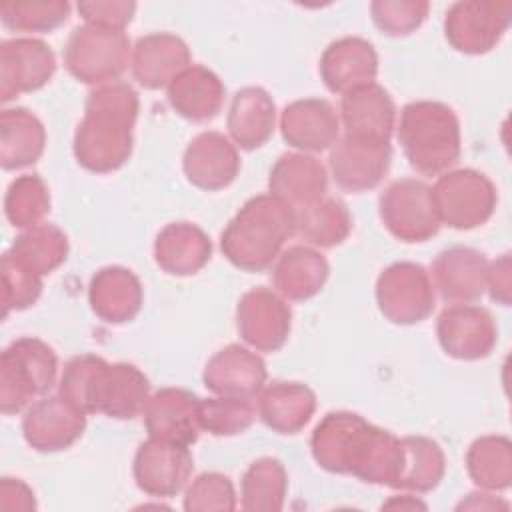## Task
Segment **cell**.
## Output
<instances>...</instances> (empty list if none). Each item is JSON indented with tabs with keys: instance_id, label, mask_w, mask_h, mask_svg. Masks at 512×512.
<instances>
[{
	"instance_id": "6da1fadb",
	"label": "cell",
	"mask_w": 512,
	"mask_h": 512,
	"mask_svg": "<svg viewBox=\"0 0 512 512\" xmlns=\"http://www.w3.org/2000/svg\"><path fill=\"white\" fill-rule=\"evenodd\" d=\"M316 464L334 474H352L368 484L394 488L402 466V444L392 432L354 412H328L312 432Z\"/></svg>"
},
{
	"instance_id": "f6af8a7d",
	"label": "cell",
	"mask_w": 512,
	"mask_h": 512,
	"mask_svg": "<svg viewBox=\"0 0 512 512\" xmlns=\"http://www.w3.org/2000/svg\"><path fill=\"white\" fill-rule=\"evenodd\" d=\"M136 4L128 0H86L78 4L80 16L86 24H96L112 30H124L134 16Z\"/></svg>"
},
{
	"instance_id": "4dcf8cb0",
	"label": "cell",
	"mask_w": 512,
	"mask_h": 512,
	"mask_svg": "<svg viewBox=\"0 0 512 512\" xmlns=\"http://www.w3.org/2000/svg\"><path fill=\"white\" fill-rule=\"evenodd\" d=\"M316 394L300 382L276 380L260 392L258 416L278 434H296L312 418Z\"/></svg>"
},
{
	"instance_id": "cb8c5ba5",
	"label": "cell",
	"mask_w": 512,
	"mask_h": 512,
	"mask_svg": "<svg viewBox=\"0 0 512 512\" xmlns=\"http://www.w3.org/2000/svg\"><path fill=\"white\" fill-rule=\"evenodd\" d=\"M130 64L140 86L148 90L168 88L190 66V50L182 38L168 32H154L138 38Z\"/></svg>"
},
{
	"instance_id": "e0dca14e",
	"label": "cell",
	"mask_w": 512,
	"mask_h": 512,
	"mask_svg": "<svg viewBox=\"0 0 512 512\" xmlns=\"http://www.w3.org/2000/svg\"><path fill=\"white\" fill-rule=\"evenodd\" d=\"M86 428V414L58 396L32 402L22 418L24 440L38 452H58L72 446Z\"/></svg>"
},
{
	"instance_id": "4316f807",
	"label": "cell",
	"mask_w": 512,
	"mask_h": 512,
	"mask_svg": "<svg viewBox=\"0 0 512 512\" xmlns=\"http://www.w3.org/2000/svg\"><path fill=\"white\" fill-rule=\"evenodd\" d=\"M92 312L108 324L130 322L142 308V284L138 276L122 266L98 270L88 286Z\"/></svg>"
},
{
	"instance_id": "ba28073f",
	"label": "cell",
	"mask_w": 512,
	"mask_h": 512,
	"mask_svg": "<svg viewBox=\"0 0 512 512\" xmlns=\"http://www.w3.org/2000/svg\"><path fill=\"white\" fill-rule=\"evenodd\" d=\"M432 190L440 224L470 230L484 224L496 208V188L482 172L464 168L442 174Z\"/></svg>"
},
{
	"instance_id": "3957f363",
	"label": "cell",
	"mask_w": 512,
	"mask_h": 512,
	"mask_svg": "<svg viewBox=\"0 0 512 512\" xmlns=\"http://www.w3.org/2000/svg\"><path fill=\"white\" fill-rule=\"evenodd\" d=\"M58 394L84 414L132 420L144 412L150 384L134 364H108L100 356L82 354L66 362Z\"/></svg>"
},
{
	"instance_id": "5b68a950",
	"label": "cell",
	"mask_w": 512,
	"mask_h": 512,
	"mask_svg": "<svg viewBox=\"0 0 512 512\" xmlns=\"http://www.w3.org/2000/svg\"><path fill=\"white\" fill-rule=\"evenodd\" d=\"M398 142L416 172L442 174L460 158L458 116L442 102H410L400 112Z\"/></svg>"
},
{
	"instance_id": "8d00e7d4",
	"label": "cell",
	"mask_w": 512,
	"mask_h": 512,
	"mask_svg": "<svg viewBox=\"0 0 512 512\" xmlns=\"http://www.w3.org/2000/svg\"><path fill=\"white\" fill-rule=\"evenodd\" d=\"M472 482L484 490H506L512 482V446L504 436H482L466 452Z\"/></svg>"
},
{
	"instance_id": "7c38bea8",
	"label": "cell",
	"mask_w": 512,
	"mask_h": 512,
	"mask_svg": "<svg viewBox=\"0 0 512 512\" xmlns=\"http://www.w3.org/2000/svg\"><path fill=\"white\" fill-rule=\"evenodd\" d=\"M192 468L194 460L188 446L150 436L136 450L132 474L142 492L172 498L188 484Z\"/></svg>"
},
{
	"instance_id": "f1b7e54d",
	"label": "cell",
	"mask_w": 512,
	"mask_h": 512,
	"mask_svg": "<svg viewBox=\"0 0 512 512\" xmlns=\"http://www.w3.org/2000/svg\"><path fill=\"white\" fill-rule=\"evenodd\" d=\"M170 106L192 122L212 120L224 104V84L200 64H190L168 86Z\"/></svg>"
},
{
	"instance_id": "d4e9b609",
	"label": "cell",
	"mask_w": 512,
	"mask_h": 512,
	"mask_svg": "<svg viewBox=\"0 0 512 512\" xmlns=\"http://www.w3.org/2000/svg\"><path fill=\"white\" fill-rule=\"evenodd\" d=\"M378 56L374 46L358 36L332 42L320 58V76L330 92L346 94L358 86L374 82Z\"/></svg>"
},
{
	"instance_id": "44dd1931",
	"label": "cell",
	"mask_w": 512,
	"mask_h": 512,
	"mask_svg": "<svg viewBox=\"0 0 512 512\" xmlns=\"http://www.w3.org/2000/svg\"><path fill=\"white\" fill-rule=\"evenodd\" d=\"M488 260L468 246L442 250L432 264V284L450 304H470L486 290Z\"/></svg>"
},
{
	"instance_id": "4fadbf2b",
	"label": "cell",
	"mask_w": 512,
	"mask_h": 512,
	"mask_svg": "<svg viewBox=\"0 0 512 512\" xmlns=\"http://www.w3.org/2000/svg\"><path fill=\"white\" fill-rule=\"evenodd\" d=\"M292 312L286 300L264 286L248 290L236 308V326L242 340L258 352H276L290 334Z\"/></svg>"
},
{
	"instance_id": "8fae6325",
	"label": "cell",
	"mask_w": 512,
	"mask_h": 512,
	"mask_svg": "<svg viewBox=\"0 0 512 512\" xmlns=\"http://www.w3.org/2000/svg\"><path fill=\"white\" fill-rule=\"evenodd\" d=\"M512 16L510 2L462 0L448 8L444 18L446 40L464 54L492 50L506 32Z\"/></svg>"
},
{
	"instance_id": "f35d334b",
	"label": "cell",
	"mask_w": 512,
	"mask_h": 512,
	"mask_svg": "<svg viewBox=\"0 0 512 512\" xmlns=\"http://www.w3.org/2000/svg\"><path fill=\"white\" fill-rule=\"evenodd\" d=\"M50 212V192L38 174H24L10 182L4 196V214L16 228H32L42 224Z\"/></svg>"
},
{
	"instance_id": "c3c4849f",
	"label": "cell",
	"mask_w": 512,
	"mask_h": 512,
	"mask_svg": "<svg viewBox=\"0 0 512 512\" xmlns=\"http://www.w3.org/2000/svg\"><path fill=\"white\" fill-rule=\"evenodd\" d=\"M382 508H394V510H416V508H426L424 502H420L418 498L414 496H408V494H402V496H392L388 502L382 504Z\"/></svg>"
},
{
	"instance_id": "60d3db41",
	"label": "cell",
	"mask_w": 512,
	"mask_h": 512,
	"mask_svg": "<svg viewBox=\"0 0 512 512\" xmlns=\"http://www.w3.org/2000/svg\"><path fill=\"white\" fill-rule=\"evenodd\" d=\"M200 428L214 436H234L248 430L256 418V408L242 398H200L198 402Z\"/></svg>"
},
{
	"instance_id": "1f68e13d",
	"label": "cell",
	"mask_w": 512,
	"mask_h": 512,
	"mask_svg": "<svg viewBox=\"0 0 512 512\" xmlns=\"http://www.w3.org/2000/svg\"><path fill=\"white\" fill-rule=\"evenodd\" d=\"M328 272V262L320 252L308 246H292L276 258L272 282L282 298L300 302L322 290Z\"/></svg>"
},
{
	"instance_id": "b9f144b4",
	"label": "cell",
	"mask_w": 512,
	"mask_h": 512,
	"mask_svg": "<svg viewBox=\"0 0 512 512\" xmlns=\"http://www.w3.org/2000/svg\"><path fill=\"white\" fill-rule=\"evenodd\" d=\"M2 308L4 318L12 310H24L32 306L42 294V278L18 264L8 252L2 256Z\"/></svg>"
},
{
	"instance_id": "2e32d148",
	"label": "cell",
	"mask_w": 512,
	"mask_h": 512,
	"mask_svg": "<svg viewBox=\"0 0 512 512\" xmlns=\"http://www.w3.org/2000/svg\"><path fill=\"white\" fill-rule=\"evenodd\" d=\"M390 142L344 136L330 150V172L338 188L364 192L382 182L390 168Z\"/></svg>"
},
{
	"instance_id": "ab89813d",
	"label": "cell",
	"mask_w": 512,
	"mask_h": 512,
	"mask_svg": "<svg viewBox=\"0 0 512 512\" xmlns=\"http://www.w3.org/2000/svg\"><path fill=\"white\" fill-rule=\"evenodd\" d=\"M66 0H8L0 4V20L14 32H50L66 22Z\"/></svg>"
},
{
	"instance_id": "d6a6232c",
	"label": "cell",
	"mask_w": 512,
	"mask_h": 512,
	"mask_svg": "<svg viewBox=\"0 0 512 512\" xmlns=\"http://www.w3.org/2000/svg\"><path fill=\"white\" fill-rule=\"evenodd\" d=\"M46 146L42 122L26 108H6L0 114V166L18 170L34 164Z\"/></svg>"
},
{
	"instance_id": "ee69618b",
	"label": "cell",
	"mask_w": 512,
	"mask_h": 512,
	"mask_svg": "<svg viewBox=\"0 0 512 512\" xmlns=\"http://www.w3.org/2000/svg\"><path fill=\"white\" fill-rule=\"evenodd\" d=\"M236 494L228 476L220 472L200 474L186 490L184 510L210 512V510H234Z\"/></svg>"
},
{
	"instance_id": "484cf974",
	"label": "cell",
	"mask_w": 512,
	"mask_h": 512,
	"mask_svg": "<svg viewBox=\"0 0 512 512\" xmlns=\"http://www.w3.org/2000/svg\"><path fill=\"white\" fill-rule=\"evenodd\" d=\"M328 176L322 162L308 154H282L270 170V194L296 208L326 196Z\"/></svg>"
},
{
	"instance_id": "681fc988",
	"label": "cell",
	"mask_w": 512,
	"mask_h": 512,
	"mask_svg": "<svg viewBox=\"0 0 512 512\" xmlns=\"http://www.w3.org/2000/svg\"><path fill=\"white\" fill-rule=\"evenodd\" d=\"M470 498L464 502H460V506L458 508H498V506H502V508H506V504L504 502H498V500H490V502H486V496L488 494H468Z\"/></svg>"
},
{
	"instance_id": "e575fe53",
	"label": "cell",
	"mask_w": 512,
	"mask_h": 512,
	"mask_svg": "<svg viewBox=\"0 0 512 512\" xmlns=\"http://www.w3.org/2000/svg\"><path fill=\"white\" fill-rule=\"evenodd\" d=\"M8 254L18 264L42 278L66 260L68 238L54 224L42 222L38 226L26 228L20 236H16Z\"/></svg>"
},
{
	"instance_id": "83f0119b",
	"label": "cell",
	"mask_w": 512,
	"mask_h": 512,
	"mask_svg": "<svg viewBox=\"0 0 512 512\" xmlns=\"http://www.w3.org/2000/svg\"><path fill=\"white\" fill-rule=\"evenodd\" d=\"M210 252V238L190 222L166 224L154 240L156 264L172 276L196 274L210 260Z\"/></svg>"
},
{
	"instance_id": "7a4b0ae2",
	"label": "cell",
	"mask_w": 512,
	"mask_h": 512,
	"mask_svg": "<svg viewBox=\"0 0 512 512\" xmlns=\"http://www.w3.org/2000/svg\"><path fill=\"white\" fill-rule=\"evenodd\" d=\"M138 106V94L126 82H110L92 90L74 134L78 164L96 174L118 170L132 152Z\"/></svg>"
},
{
	"instance_id": "836d02e7",
	"label": "cell",
	"mask_w": 512,
	"mask_h": 512,
	"mask_svg": "<svg viewBox=\"0 0 512 512\" xmlns=\"http://www.w3.org/2000/svg\"><path fill=\"white\" fill-rule=\"evenodd\" d=\"M296 234L306 242L332 248L346 240L352 230V218L344 202L324 196L308 206L296 208Z\"/></svg>"
},
{
	"instance_id": "f546056e",
	"label": "cell",
	"mask_w": 512,
	"mask_h": 512,
	"mask_svg": "<svg viewBox=\"0 0 512 512\" xmlns=\"http://www.w3.org/2000/svg\"><path fill=\"white\" fill-rule=\"evenodd\" d=\"M226 122L236 146L242 150H256L266 144L274 132V100L264 88L246 86L234 94Z\"/></svg>"
},
{
	"instance_id": "9c48e42d",
	"label": "cell",
	"mask_w": 512,
	"mask_h": 512,
	"mask_svg": "<svg viewBox=\"0 0 512 512\" xmlns=\"http://www.w3.org/2000/svg\"><path fill=\"white\" fill-rule=\"evenodd\" d=\"M378 210L384 226L402 242H424L440 230V220L428 184L402 178L380 194Z\"/></svg>"
},
{
	"instance_id": "7402d4cb",
	"label": "cell",
	"mask_w": 512,
	"mask_h": 512,
	"mask_svg": "<svg viewBox=\"0 0 512 512\" xmlns=\"http://www.w3.org/2000/svg\"><path fill=\"white\" fill-rule=\"evenodd\" d=\"M340 118L344 136L390 142L396 110L390 94L380 84L370 82L342 94Z\"/></svg>"
},
{
	"instance_id": "ffe728a7",
	"label": "cell",
	"mask_w": 512,
	"mask_h": 512,
	"mask_svg": "<svg viewBox=\"0 0 512 512\" xmlns=\"http://www.w3.org/2000/svg\"><path fill=\"white\" fill-rule=\"evenodd\" d=\"M182 168L196 188L220 190L234 182L240 170L236 146L220 132H200L184 150Z\"/></svg>"
},
{
	"instance_id": "603a6c76",
	"label": "cell",
	"mask_w": 512,
	"mask_h": 512,
	"mask_svg": "<svg viewBox=\"0 0 512 512\" xmlns=\"http://www.w3.org/2000/svg\"><path fill=\"white\" fill-rule=\"evenodd\" d=\"M280 130L290 146L304 152H322L336 144L340 118L328 100L304 98L284 108Z\"/></svg>"
},
{
	"instance_id": "74e56055",
	"label": "cell",
	"mask_w": 512,
	"mask_h": 512,
	"mask_svg": "<svg viewBox=\"0 0 512 512\" xmlns=\"http://www.w3.org/2000/svg\"><path fill=\"white\" fill-rule=\"evenodd\" d=\"M288 478L280 460H254L242 476V508L248 512H276L282 510L286 498Z\"/></svg>"
},
{
	"instance_id": "d590c367",
	"label": "cell",
	"mask_w": 512,
	"mask_h": 512,
	"mask_svg": "<svg viewBox=\"0 0 512 512\" xmlns=\"http://www.w3.org/2000/svg\"><path fill=\"white\" fill-rule=\"evenodd\" d=\"M402 466L394 488L412 492L434 490L444 476V452L442 448L424 436L400 438Z\"/></svg>"
},
{
	"instance_id": "52a82bcc",
	"label": "cell",
	"mask_w": 512,
	"mask_h": 512,
	"mask_svg": "<svg viewBox=\"0 0 512 512\" xmlns=\"http://www.w3.org/2000/svg\"><path fill=\"white\" fill-rule=\"evenodd\" d=\"M132 54L124 30H112L96 24L76 26L64 48L68 72L84 84L104 86L118 82L128 68Z\"/></svg>"
},
{
	"instance_id": "7dc6e473",
	"label": "cell",
	"mask_w": 512,
	"mask_h": 512,
	"mask_svg": "<svg viewBox=\"0 0 512 512\" xmlns=\"http://www.w3.org/2000/svg\"><path fill=\"white\" fill-rule=\"evenodd\" d=\"M510 254H504L502 258L488 264L486 272V288L492 296V300L500 302L502 306L510 304Z\"/></svg>"
},
{
	"instance_id": "277c9868",
	"label": "cell",
	"mask_w": 512,
	"mask_h": 512,
	"mask_svg": "<svg viewBox=\"0 0 512 512\" xmlns=\"http://www.w3.org/2000/svg\"><path fill=\"white\" fill-rule=\"evenodd\" d=\"M292 234H296L294 208L272 194H260L250 198L228 222L220 248L236 268L262 272L276 262Z\"/></svg>"
},
{
	"instance_id": "9a60e30c",
	"label": "cell",
	"mask_w": 512,
	"mask_h": 512,
	"mask_svg": "<svg viewBox=\"0 0 512 512\" xmlns=\"http://www.w3.org/2000/svg\"><path fill=\"white\" fill-rule=\"evenodd\" d=\"M436 334L442 350L458 360L486 358L496 340L498 328L492 314L482 306L452 304L436 322Z\"/></svg>"
},
{
	"instance_id": "bcb514c9",
	"label": "cell",
	"mask_w": 512,
	"mask_h": 512,
	"mask_svg": "<svg viewBox=\"0 0 512 512\" xmlns=\"http://www.w3.org/2000/svg\"><path fill=\"white\" fill-rule=\"evenodd\" d=\"M0 508L2 510H18V512H30L36 508L34 492L26 482L20 478H8L4 476L0 480Z\"/></svg>"
},
{
	"instance_id": "ac0fdd59",
	"label": "cell",
	"mask_w": 512,
	"mask_h": 512,
	"mask_svg": "<svg viewBox=\"0 0 512 512\" xmlns=\"http://www.w3.org/2000/svg\"><path fill=\"white\" fill-rule=\"evenodd\" d=\"M202 380L216 396L252 400L264 388L266 364L256 352L230 344L208 360Z\"/></svg>"
},
{
	"instance_id": "d6986e66",
	"label": "cell",
	"mask_w": 512,
	"mask_h": 512,
	"mask_svg": "<svg viewBox=\"0 0 512 512\" xmlns=\"http://www.w3.org/2000/svg\"><path fill=\"white\" fill-rule=\"evenodd\" d=\"M200 398L184 388H160L154 392L142 412L144 426L152 438L190 446L198 440Z\"/></svg>"
},
{
	"instance_id": "30bf717a",
	"label": "cell",
	"mask_w": 512,
	"mask_h": 512,
	"mask_svg": "<svg viewBox=\"0 0 512 512\" xmlns=\"http://www.w3.org/2000/svg\"><path fill=\"white\" fill-rule=\"evenodd\" d=\"M376 302L394 324H416L434 310V284L424 266L394 262L376 280Z\"/></svg>"
},
{
	"instance_id": "7bdbcfd3",
	"label": "cell",
	"mask_w": 512,
	"mask_h": 512,
	"mask_svg": "<svg viewBox=\"0 0 512 512\" xmlns=\"http://www.w3.org/2000/svg\"><path fill=\"white\" fill-rule=\"evenodd\" d=\"M428 8L424 0H376L370 4V14L384 34L406 36L424 22Z\"/></svg>"
},
{
	"instance_id": "5bb4252c",
	"label": "cell",
	"mask_w": 512,
	"mask_h": 512,
	"mask_svg": "<svg viewBox=\"0 0 512 512\" xmlns=\"http://www.w3.org/2000/svg\"><path fill=\"white\" fill-rule=\"evenodd\" d=\"M56 72L52 48L38 38H12L0 42V100L10 102L24 92L48 84Z\"/></svg>"
},
{
	"instance_id": "8992f818",
	"label": "cell",
	"mask_w": 512,
	"mask_h": 512,
	"mask_svg": "<svg viewBox=\"0 0 512 512\" xmlns=\"http://www.w3.org/2000/svg\"><path fill=\"white\" fill-rule=\"evenodd\" d=\"M56 372L58 358L46 342L32 336L14 340L0 354V410L16 414L30 406L34 396L54 386Z\"/></svg>"
}]
</instances>
